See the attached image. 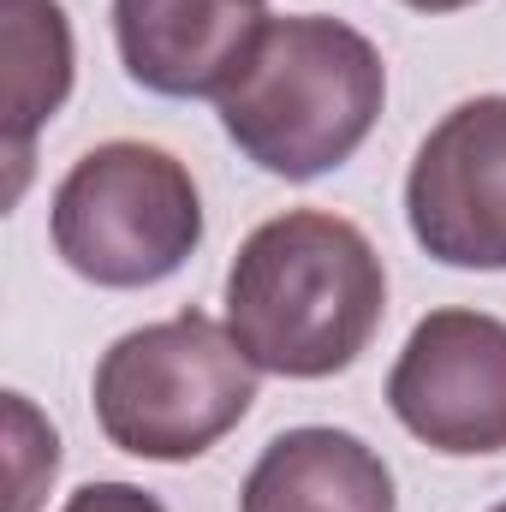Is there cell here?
I'll list each match as a JSON object with an SVG mask.
<instances>
[{"mask_svg":"<svg viewBox=\"0 0 506 512\" xmlns=\"http://www.w3.org/2000/svg\"><path fill=\"white\" fill-rule=\"evenodd\" d=\"M387 316V268L358 221L286 209L227 268V328L256 370L322 382L352 370Z\"/></svg>","mask_w":506,"mask_h":512,"instance_id":"obj_1","label":"cell"},{"mask_svg":"<svg viewBox=\"0 0 506 512\" xmlns=\"http://www.w3.org/2000/svg\"><path fill=\"white\" fill-rule=\"evenodd\" d=\"M6 423H12V512H36L60 471V435L30 411L24 393H6Z\"/></svg>","mask_w":506,"mask_h":512,"instance_id":"obj_10","label":"cell"},{"mask_svg":"<svg viewBox=\"0 0 506 512\" xmlns=\"http://www.w3.org/2000/svg\"><path fill=\"white\" fill-rule=\"evenodd\" d=\"M387 102L381 48L322 12L268 18L215 96L221 131L274 179H322L364 149Z\"/></svg>","mask_w":506,"mask_h":512,"instance_id":"obj_2","label":"cell"},{"mask_svg":"<svg viewBox=\"0 0 506 512\" xmlns=\"http://www.w3.org/2000/svg\"><path fill=\"white\" fill-rule=\"evenodd\" d=\"M405 227L447 268H506V96H471L417 143Z\"/></svg>","mask_w":506,"mask_h":512,"instance_id":"obj_6","label":"cell"},{"mask_svg":"<svg viewBox=\"0 0 506 512\" xmlns=\"http://www.w3.org/2000/svg\"><path fill=\"white\" fill-rule=\"evenodd\" d=\"M495 512H506V501H501V507H495Z\"/></svg>","mask_w":506,"mask_h":512,"instance_id":"obj_13","label":"cell"},{"mask_svg":"<svg viewBox=\"0 0 506 512\" xmlns=\"http://www.w3.org/2000/svg\"><path fill=\"white\" fill-rule=\"evenodd\" d=\"M411 12H459V6H477V0H399Z\"/></svg>","mask_w":506,"mask_h":512,"instance_id":"obj_12","label":"cell"},{"mask_svg":"<svg viewBox=\"0 0 506 512\" xmlns=\"http://www.w3.org/2000/svg\"><path fill=\"white\" fill-rule=\"evenodd\" d=\"M0 48H6V155L12 197L30 173V143L72 96V24L60 0H0Z\"/></svg>","mask_w":506,"mask_h":512,"instance_id":"obj_9","label":"cell"},{"mask_svg":"<svg viewBox=\"0 0 506 512\" xmlns=\"http://www.w3.org/2000/svg\"><path fill=\"white\" fill-rule=\"evenodd\" d=\"M90 399L102 435L120 453L185 465L245 423L256 405V364L233 328L203 310H179L167 322L120 334L96 364Z\"/></svg>","mask_w":506,"mask_h":512,"instance_id":"obj_3","label":"cell"},{"mask_svg":"<svg viewBox=\"0 0 506 512\" xmlns=\"http://www.w3.org/2000/svg\"><path fill=\"white\" fill-rule=\"evenodd\" d=\"M387 405L447 459L506 453V322L483 310H429L387 370Z\"/></svg>","mask_w":506,"mask_h":512,"instance_id":"obj_5","label":"cell"},{"mask_svg":"<svg viewBox=\"0 0 506 512\" xmlns=\"http://www.w3.org/2000/svg\"><path fill=\"white\" fill-rule=\"evenodd\" d=\"M262 24V0H114L126 78L173 102L221 96Z\"/></svg>","mask_w":506,"mask_h":512,"instance_id":"obj_7","label":"cell"},{"mask_svg":"<svg viewBox=\"0 0 506 512\" xmlns=\"http://www.w3.org/2000/svg\"><path fill=\"white\" fill-rule=\"evenodd\" d=\"M60 512H167V507L137 483H84Z\"/></svg>","mask_w":506,"mask_h":512,"instance_id":"obj_11","label":"cell"},{"mask_svg":"<svg viewBox=\"0 0 506 512\" xmlns=\"http://www.w3.org/2000/svg\"><path fill=\"white\" fill-rule=\"evenodd\" d=\"M393 471L352 429L304 423L262 447L251 465L239 512H393Z\"/></svg>","mask_w":506,"mask_h":512,"instance_id":"obj_8","label":"cell"},{"mask_svg":"<svg viewBox=\"0 0 506 512\" xmlns=\"http://www.w3.org/2000/svg\"><path fill=\"white\" fill-rule=\"evenodd\" d=\"M48 233L60 262L108 292H137L185 268L203 245V197L179 155L114 137L72 161L54 185Z\"/></svg>","mask_w":506,"mask_h":512,"instance_id":"obj_4","label":"cell"}]
</instances>
